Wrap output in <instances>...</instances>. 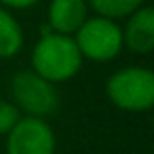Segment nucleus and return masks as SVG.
<instances>
[{
    "label": "nucleus",
    "mask_w": 154,
    "mask_h": 154,
    "mask_svg": "<svg viewBox=\"0 0 154 154\" xmlns=\"http://www.w3.org/2000/svg\"><path fill=\"white\" fill-rule=\"evenodd\" d=\"M80 55L92 60H111L123 47V31L113 20L88 18L76 31L74 39Z\"/></svg>",
    "instance_id": "3"
},
{
    "label": "nucleus",
    "mask_w": 154,
    "mask_h": 154,
    "mask_svg": "<svg viewBox=\"0 0 154 154\" xmlns=\"http://www.w3.org/2000/svg\"><path fill=\"white\" fill-rule=\"evenodd\" d=\"M23 45V31L20 23L0 8V59H10Z\"/></svg>",
    "instance_id": "8"
},
{
    "label": "nucleus",
    "mask_w": 154,
    "mask_h": 154,
    "mask_svg": "<svg viewBox=\"0 0 154 154\" xmlns=\"http://www.w3.org/2000/svg\"><path fill=\"white\" fill-rule=\"evenodd\" d=\"M31 63L35 74L55 84L72 78L80 70L82 55L70 35L47 33L35 45Z\"/></svg>",
    "instance_id": "1"
},
{
    "label": "nucleus",
    "mask_w": 154,
    "mask_h": 154,
    "mask_svg": "<svg viewBox=\"0 0 154 154\" xmlns=\"http://www.w3.org/2000/svg\"><path fill=\"white\" fill-rule=\"evenodd\" d=\"M88 20V6L84 0H51L49 27L55 33L68 35L80 29Z\"/></svg>",
    "instance_id": "7"
},
{
    "label": "nucleus",
    "mask_w": 154,
    "mask_h": 154,
    "mask_svg": "<svg viewBox=\"0 0 154 154\" xmlns=\"http://www.w3.org/2000/svg\"><path fill=\"white\" fill-rule=\"evenodd\" d=\"M143 2L144 0H92V8L102 18L115 20L135 14L143 6Z\"/></svg>",
    "instance_id": "9"
},
{
    "label": "nucleus",
    "mask_w": 154,
    "mask_h": 154,
    "mask_svg": "<svg viewBox=\"0 0 154 154\" xmlns=\"http://www.w3.org/2000/svg\"><path fill=\"white\" fill-rule=\"evenodd\" d=\"M107 96L125 111H146L154 105V74L148 68H123L107 80Z\"/></svg>",
    "instance_id": "2"
},
{
    "label": "nucleus",
    "mask_w": 154,
    "mask_h": 154,
    "mask_svg": "<svg viewBox=\"0 0 154 154\" xmlns=\"http://www.w3.org/2000/svg\"><path fill=\"white\" fill-rule=\"evenodd\" d=\"M0 2L6 4V6H10V8H18V10H22V8L33 6L37 0H0Z\"/></svg>",
    "instance_id": "11"
},
{
    "label": "nucleus",
    "mask_w": 154,
    "mask_h": 154,
    "mask_svg": "<svg viewBox=\"0 0 154 154\" xmlns=\"http://www.w3.org/2000/svg\"><path fill=\"white\" fill-rule=\"evenodd\" d=\"M8 154H53L55 135L51 127L39 117H23L8 133Z\"/></svg>",
    "instance_id": "5"
},
{
    "label": "nucleus",
    "mask_w": 154,
    "mask_h": 154,
    "mask_svg": "<svg viewBox=\"0 0 154 154\" xmlns=\"http://www.w3.org/2000/svg\"><path fill=\"white\" fill-rule=\"evenodd\" d=\"M123 43L127 49L139 55H146L154 49V10L150 6L139 8L135 14H131L123 31Z\"/></svg>",
    "instance_id": "6"
},
{
    "label": "nucleus",
    "mask_w": 154,
    "mask_h": 154,
    "mask_svg": "<svg viewBox=\"0 0 154 154\" xmlns=\"http://www.w3.org/2000/svg\"><path fill=\"white\" fill-rule=\"evenodd\" d=\"M18 119H20L18 109L10 102L0 100V135H8L12 131V127L18 123Z\"/></svg>",
    "instance_id": "10"
},
{
    "label": "nucleus",
    "mask_w": 154,
    "mask_h": 154,
    "mask_svg": "<svg viewBox=\"0 0 154 154\" xmlns=\"http://www.w3.org/2000/svg\"><path fill=\"white\" fill-rule=\"evenodd\" d=\"M12 94L14 100L29 117L51 115L59 107V94L49 80L29 70H22L12 78Z\"/></svg>",
    "instance_id": "4"
}]
</instances>
